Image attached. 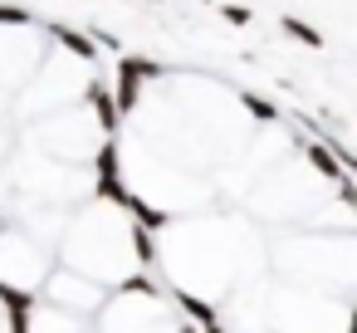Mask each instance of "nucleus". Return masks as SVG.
<instances>
[{
  "label": "nucleus",
  "instance_id": "f257e3e1",
  "mask_svg": "<svg viewBox=\"0 0 357 333\" xmlns=\"http://www.w3.org/2000/svg\"><path fill=\"white\" fill-rule=\"evenodd\" d=\"M147 79H157V64H152V59H132V54H123V59H118V84L108 89V94H113L118 118L137 108V94H142V84H147Z\"/></svg>",
  "mask_w": 357,
  "mask_h": 333
},
{
  "label": "nucleus",
  "instance_id": "f03ea898",
  "mask_svg": "<svg viewBox=\"0 0 357 333\" xmlns=\"http://www.w3.org/2000/svg\"><path fill=\"white\" fill-rule=\"evenodd\" d=\"M45 35H50V40H59V45H64L74 59H84V64L98 54V50H93V40H89V30H74V25H45Z\"/></svg>",
  "mask_w": 357,
  "mask_h": 333
},
{
  "label": "nucleus",
  "instance_id": "7ed1b4c3",
  "mask_svg": "<svg viewBox=\"0 0 357 333\" xmlns=\"http://www.w3.org/2000/svg\"><path fill=\"white\" fill-rule=\"evenodd\" d=\"M284 30H289V35H294L298 45H308V50H323V30H313V25H303V20H294V15L284 20Z\"/></svg>",
  "mask_w": 357,
  "mask_h": 333
},
{
  "label": "nucleus",
  "instance_id": "20e7f679",
  "mask_svg": "<svg viewBox=\"0 0 357 333\" xmlns=\"http://www.w3.org/2000/svg\"><path fill=\"white\" fill-rule=\"evenodd\" d=\"M240 103H245V108H250L259 123H279V108H274L269 98H259V94H240Z\"/></svg>",
  "mask_w": 357,
  "mask_h": 333
},
{
  "label": "nucleus",
  "instance_id": "39448f33",
  "mask_svg": "<svg viewBox=\"0 0 357 333\" xmlns=\"http://www.w3.org/2000/svg\"><path fill=\"white\" fill-rule=\"evenodd\" d=\"M0 25H30V10H20V6H0Z\"/></svg>",
  "mask_w": 357,
  "mask_h": 333
},
{
  "label": "nucleus",
  "instance_id": "423d86ee",
  "mask_svg": "<svg viewBox=\"0 0 357 333\" xmlns=\"http://www.w3.org/2000/svg\"><path fill=\"white\" fill-rule=\"evenodd\" d=\"M225 20H230V25H250V10H245V6H225Z\"/></svg>",
  "mask_w": 357,
  "mask_h": 333
},
{
  "label": "nucleus",
  "instance_id": "0eeeda50",
  "mask_svg": "<svg viewBox=\"0 0 357 333\" xmlns=\"http://www.w3.org/2000/svg\"><path fill=\"white\" fill-rule=\"evenodd\" d=\"M147 6H162V0H147Z\"/></svg>",
  "mask_w": 357,
  "mask_h": 333
}]
</instances>
